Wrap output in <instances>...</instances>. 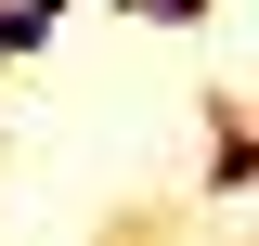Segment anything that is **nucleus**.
Returning <instances> with one entry per match:
<instances>
[{
    "label": "nucleus",
    "mask_w": 259,
    "mask_h": 246,
    "mask_svg": "<svg viewBox=\"0 0 259 246\" xmlns=\"http://www.w3.org/2000/svg\"><path fill=\"white\" fill-rule=\"evenodd\" d=\"M246 182H259V143H246V104L221 91L207 104V194H246Z\"/></svg>",
    "instance_id": "obj_1"
},
{
    "label": "nucleus",
    "mask_w": 259,
    "mask_h": 246,
    "mask_svg": "<svg viewBox=\"0 0 259 246\" xmlns=\"http://www.w3.org/2000/svg\"><path fill=\"white\" fill-rule=\"evenodd\" d=\"M78 13V0H0V65H26V52H52V26Z\"/></svg>",
    "instance_id": "obj_2"
},
{
    "label": "nucleus",
    "mask_w": 259,
    "mask_h": 246,
    "mask_svg": "<svg viewBox=\"0 0 259 246\" xmlns=\"http://www.w3.org/2000/svg\"><path fill=\"white\" fill-rule=\"evenodd\" d=\"M117 13H156V26H207V0H117Z\"/></svg>",
    "instance_id": "obj_3"
},
{
    "label": "nucleus",
    "mask_w": 259,
    "mask_h": 246,
    "mask_svg": "<svg viewBox=\"0 0 259 246\" xmlns=\"http://www.w3.org/2000/svg\"><path fill=\"white\" fill-rule=\"evenodd\" d=\"M0 155H13V130H0Z\"/></svg>",
    "instance_id": "obj_4"
}]
</instances>
